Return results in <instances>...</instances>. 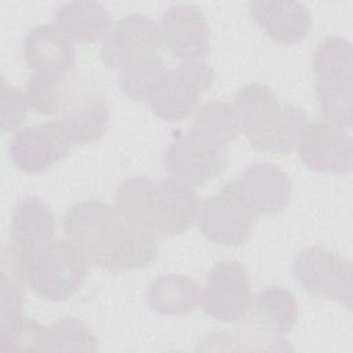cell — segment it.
I'll return each mask as SVG.
<instances>
[{
	"instance_id": "obj_11",
	"label": "cell",
	"mask_w": 353,
	"mask_h": 353,
	"mask_svg": "<svg viewBox=\"0 0 353 353\" xmlns=\"http://www.w3.org/2000/svg\"><path fill=\"white\" fill-rule=\"evenodd\" d=\"M161 40L182 62H203L210 51V28L201 10L193 4H174L161 17Z\"/></svg>"
},
{
	"instance_id": "obj_19",
	"label": "cell",
	"mask_w": 353,
	"mask_h": 353,
	"mask_svg": "<svg viewBox=\"0 0 353 353\" xmlns=\"http://www.w3.org/2000/svg\"><path fill=\"white\" fill-rule=\"evenodd\" d=\"M234 109L240 120L241 132L251 143L266 132L281 112V103L273 91L261 83L243 87L234 97Z\"/></svg>"
},
{
	"instance_id": "obj_20",
	"label": "cell",
	"mask_w": 353,
	"mask_h": 353,
	"mask_svg": "<svg viewBox=\"0 0 353 353\" xmlns=\"http://www.w3.org/2000/svg\"><path fill=\"white\" fill-rule=\"evenodd\" d=\"M55 219L47 203L28 196L18 201L11 218V240L19 248H36L52 241Z\"/></svg>"
},
{
	"instance_id": "obj_15",
	"label": "cell",
	"mask_w": 353,
	"mask_h": 353,
	"mask_svg": "<svg viewBox=\"0 0 353 353\" xmlns=\"http://www.w3.org/2000/svg\"><path fill=\"white\" fill-rule=\"evenodd\" d=\"M250 12L256 25L280 44H295L306 37L312 18L305 4L284 0H255Z\"/></svg>"
},
{
	"instance_id": "obj_24",
	"label": "cell",
	"mask_w": 353,
	"mask_h": 353,
	"mask_svg": "<svg viewBox=\"0 0 353 353\" xmlns=\"http://www.w3.org/2000/svg\"><path fill=\"white\" fill-rule=\"evenodd\" d=\"M69 74L33 72L25 85L23 94L29 109L39 114L61 113L70 95Z\"/></svg>"
},
{
	"instance_id": "obj_5",
	"label": "cell",
	"mask_w": 353,
	"mask_h": 353,
	"mask_svg": "<svg viewBox=\"0 0 353 353\" xmlns=\"http://www.w3.org/2000/svg\"><path fill=\"white\" fill-rule=\"evenodd\" d=\"M292 273L301 287L316 298H324L352 309V262L320 247L299 251L292 261Z\"/></svg>"
},
{
	"instance_id": "obj_27",
	"label": "cell",
	"mask_w": 353,
	"mask_h": 353,
	"mask_svg": "<svg viewBox=\"0 0 353 353\" xmlns=\"http://www.w3.org/2000/svg\"><path fill=\"white\" fill-rule=\"evenodd\" d=\"M255 312L258 317L270 327L274 334L290 332L299 317V306L291 291L270 285L255 296Z\"/></svg>"
},
{
	"instance_id": "obj_4",
	"label": "cell",
	"mask_w": 353,
	"mask_h": 353,
	"mask_svg": "<svg viewBox=\"0 0 353 353\" xmlns=\"http://www.w3.org/2000/svg\"><path fill=\"white\" fill-rule=\"evenodd\" d=\"M256 218L237 183L232 181L200 204L197 221L205 239L230 248L250 239Z\"/></svg>"
},
{
	"instance_id": "obj_14",
	"label": "cell",
	"mask_w": 353,
	"mask_h": 353,
	"mask_svg": "<svg viewBox=\"0 0 353 353\" xmlns=\"http://www.w3.org/2000/svg\"><path fill=\"white\" fill-rule=\"evenodd\" d=\"M234 182L256 216L276 215L288 205L291 182L288 175L274 164H250Z\"/></svg>"
},
{
	"instance_id": "obj_23",
	"label": "cell",
	"mask_w": 353,
	"mask_h": 353,
	"mask_svg": "<svg viewBox=\"0 0 353 353\" xmlns=\"http://www.w3.org/2000/svg\"><path fill=\"white\" fill-rule=\"evenodd\" d=\"M154 185L149 178L132 176L123 181L114 194V208L120 215L152 236H154L152 228V194Z\"/></svg>"
},
{
	"instance_id": "obj_13",
	"label": "cell",
	"mask_w": 353,
	"mask_h": 353,
	"mask_svg": "<svg viewBox=\"0 0 353 353\" xmlns=\"http://www.w3.org/2000/svg\"><path fill=\"white\" fill-rule=\"evenodd\" d=\"M160 44L157 23L150 17L135 12L117 22L102 46L101 58L108 68L120 70L139 57L156 54Z\"/></svg>"
},
{
	"instance_id": "obj_30",
	"label": "cell",
	"mask_w": 353,
	"mask_h": 353,
	"mask_svg": "<svg viewBox=\"0 0 353 353\" xmlns=\"http://www.w3.org/2000/svg\"><path fill=\"white\" fill-rule=\"evenodd\" d=\"M23 284L10 272H1L0 292V328L7 327L22 317Z\"/></svg>"
},
{
	"instance_id": "obj_31",
	"label": "cell",
	"mask_w": 353,
	"mask_h": 353,
	"mask_svg": "<svg viewBox=\"0 0 353 353\" xmlns=\"http://www.w3.org/2000/svg\"><path fill=\"white\" fill-rule=\"evenodd\" d=\"M29 106L23 91L1 79V130L4 132L17 130L25 120Z\"/></svg>"
},
{
	"instance_id": "obj_3",
	"label": "cell",
	"mask_w": 353,
	"mask_h": 353,
	"mask_svg": "<svg viewBox=\"0 0 353 353\" xmlns=\"http://www.w3.org/2000/svg\"><path fill=\"white\" fill-rule=\"evenodd\" d=\"M316 98L325 121L350 130L353 123V50L343 37H328L313 52Z\"/></svg>"
},
{
	"instance_id": "obj_16",
	"label": "cell",
	"mask_w": 353,
	"mask_h": 353,
	"mask_svg": "<svg viewBox=\"0 0 353 353\" xmlns=\"http://www.w3.org/2000/svg\"><path fill=\"white\" fill-rule=\"evenodd\" d=\"M23 55L33 72L69 74L74 65V46L54 25H39L23 41Z\"/></svg>"
},
{
	"instance_id": "obj_9",
	"label": "cell",
	"mask_w": 353,
	"mask_h": 353,
	"mask_svg": "<svg viewBox=\"0 0 353 353\" xmlns=\"http://www.w3.org/2000/svg\"><path fill=\"white\" fill-rule=\"evenodd\" d=\"M72 145L58 120H51L17 130L8 142V153L18 170L39 174L65 159Z\"/></svg>"
},
{
	"instance_id": "obj_22",
	"label": "cell",
	"mask_w": 353,
	"mask_h": 353,
	"mask_svg": "<svg viewBox=\"0 0 353 353\" xmlns=\"http://www.w3.org/2000/svg\"><path fill=\"white\" fill-rule=\"evenodd\" d=\"M167 70L157 52L139 57L119 70V87L130 99L149 103Z\"/></svg>"
},
{
	"instance_id": "obj_6",
	"label": "cell",
	"mask_w": 353,
	"mask_h": 353,
	"mask_svg": "<svg viewBox=\"0 0 353 353\" xmlns=\"http://www.w3.org/2000/svg\"><path fill=\"white\" fill-rule=\"evenodd\" d=\"M214 80V70L205 62H182L165 72L149 106L165 121L185 120L197 109L199 99L212 87Z\"/></svg>"
},
{
	"instance_id": "obj_8",
	"label": "cell",
	"mask_w": 353,
	"mask_h": 353,
	"mask_svg": "<svg viewBox=\"0 0 353 353\" xmlns=\"http://www.w3.org/2000/svg\"><path fill=\"white\" fill-rule=\"evenodd\" d=\"M252 292L247 269L237 261L215 263L201 288L203 312L222 323L243 320L252 307Z\"/></svg>"
},
{
	"instance_id": "obj_7",
	"label": "cell",
	"mask_w": 353,
	"mask_h": 353,
	"mask_svg": "<svg viewBox=\"0 0 353 353\" xmlns=\"http://www.w3.org/2000/svg\"><path fill=\"white\" fill-rule=\"evenodd\" d=\"M226 146L193 131H174L164 152V167L171 178L190 186H200L223 172Z\"/></svg>"
},
{
	"instance_id": "obj_17",
	"label": "cell",
	"mask_w": 353,
	"mask_h": 353,
	"mask_svg": "<svg viewBox=\"0 0 353 353\" xmlns=\"http://www.w3.org/2000/svg\"><path fill=\"white\" fill-rule=\"evenodd\" d=\"M57 120L72 143H91L106 132L109 123L108 103L94 92L72 95Z\"/></svg>"
},
{
	"instance_id": "obj_28",
	"label": "cell",
	"mask_w": 353,
	"mask_h": 353,
	"mask_svg": "<svg viewBox=\"0 0 353 353\" xmlns=\"http://www.w3.org/2000/svg\"><path fill=\"white\" fill-rule=\"evenodd\" d=\"M97 349L92 330L80 319L62 317L46 327L41 352H97Z\"/></svg>"
},
{
	"instance_id": "obj_10",
	"label": "cell",
	"mask_w": 353,
	"mask_h": 353,
	"mask_svg": "<svg viewBox=\"0 0 353 353\" xmlns=\"http://www.w3.org/2000/svg\"><path fill=\"white\" fill-rule=\"evenodd\" d=\"M302 163L320 174H350L353 168V139L347 130L325 120L307 124L298 143Z\"/></svg>"
},
{
	"instance_id": "obj_18",
	"label": "cell",
	"mask_w": 353,
	"mask_h": 353,
	"mask_svg": "<svg viewBox=\"0 0 353 353\" xmlns=\"http://www.w3.org/2000/svg\"><path fill=\"white\" fill-rule=\"evenodd\" d=\"M52 25L72 43L91 44L106 37L113 22L102 3L70 1L55 11Z\"/></svg>"
},
{
	"instance_id": "obj_26",
	"label": "cell",
	"mask_w": 353,
	"mask_h": 353,
	"mask_svg": "<svg viewBox=\"0 0 353 353\" xmlns=\"http://www.w3.org/2000/svg\"><path fill=\"white\" fill-rule=\"evenodd\" d=\"M190 131L226 146L241 132V125L233 105L208 102L194 110Z\"/></svg>"
},
{
	"instance_id": "obj_2",
	"label": "cell",
	"mask_w": 353,
	"mask_h": 353,
	"mask_svg": "<svg viewBox=\"0 0 353 353\" xmlns=\"http://www.w3.org/2000/svg\"><path fill=\"white\" fill-rule=\"evenodd\" d=\"M90 262L70 240H52L36 248L12 245L3 255V270L46 301L62 302L83 285Z\"/></svg>"
},
{
	"instance_id": "obj_29",
	"label": "cell",
	"mask_w": 353,
	"mask_h": 353,
	"mask_svg": "<svg viewBox=\"0 0 353 353\" xmlns=\"http://www.w3.org/2000/svg\"><path fill=\"white\" fill-rule=\"evenodd\" d=\"M44 335L46 327L22 316L12 324L0 328V349L4 352H41Z\"/></svg>"
},
{
	"instance_id": "obj_12",
	"label": "cell",
	"mask_w": 353,
	"mask_h": 353,
	"mask_svg": "<svg viewBox=\"0 0 353 353\" xmlns=\"http://www.w3.org/2000/svg\"><path fill=\"white\" fill-rule=\"evenodd\" d=\"M200 197L196 189L175 178L154 185L152 194V228L157 239L190 229L199 218Z\"/></svg>"
},
{
	"instance_id": "obj_25",
	"label": "cell",
	"mask_w": 353,
	"mask_h": 353,
	"mask_svg": "<svg viewBox=\"0 0 353 353\" xmlns=\"http://www.w3.org/2000/svg\"><path fill=\"white\" fill-rule=\"evenodd\" d=\"M307 124V117L301 108L292 103H284L274 124L250 145L262 152L291 153L298 148Z\"/></svg>"
},
{
	"instance_id": "obj_21",
	"label": "cell",
	"mask_w": 353,
	"mask_h": 353,
	"mask_svg": "<svg viewBox=\"0 0 353 353\" xmlns=\"http://www.w3.org/2000/svg\"><path fill=\"white\" fill-rule=\"evenodd\" d=\"M146 296L154 312L182 316L200 305L201 288L197 281L185 274L168 273L152 281Z\"/></svg>"
},
{
	"instance_id": "obj_1",
	"label": "cell",
	"mask_w": 353,
	"mask_h": 353,
	"mask_svg": "<svg viewBox=\"0 0 353 353\" xmlns=\"http://www.w3.org/2000/svg\"><path fill=\"white\" fill-rule=\"evenodd\" d=\"M63 230L90 265L106 272L146 268L159 254V239L131 225L113 205L99 200L70 205L63 216Z\"/></svg>"
}]
</instances>
